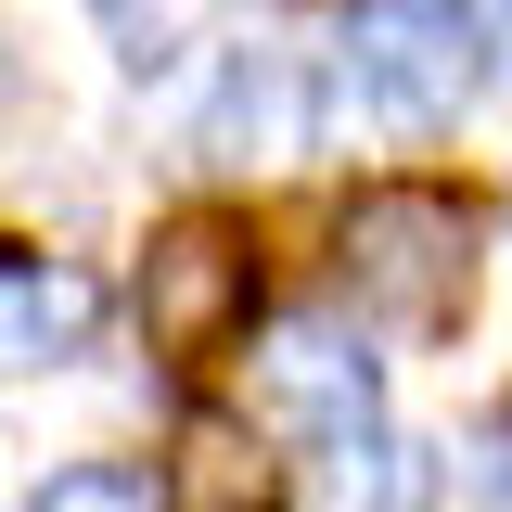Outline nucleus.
<instances>
[{"label":"nucleus","instance_id":"1","mask_svg":"<svg viewBox=\"0 0 512 512\" xmlns=\"http://www.w3.org/2000/svg\"><path fill=\"white\" fill-rule=\"evenodd\" d=\"M346 295L384 333H461L474 308V205L436 180H384L346 205Z\"/></svg>","mask_w":512,"mask_h":512},{"label":"nucleus","instance_id":"2","mask_svg":"<svg viewBox=\"0 0 512 512\" xmlns=\"http://www.w3.org/2000/svg\"><path fill=\"white\" fill-rule=\"evenodd\" d=\"M474 90V13L461 0H372L346 26V103L397 141H436Z\"/></svg>","mask_w":512,"mask_h":512},{"label":"nucleus","instance_id":"3","mask_svg":"<svg viewBox=\"0 0 512 512\" xmlns=\"http://www.w3.org/2000/svg\"><path fill=\"white\" fill-rule=\"evenodd\" d=\"M244 320H256V244L231 218H167L154 256H141V333L180 372H205V359L244 346Z\"/></svg>","mask_w":512,"mask_h":512},{"label":"nucleus","instance_id":"4","mask_svg":"<svg viewBox=\"0 0 512 512\" xmlns=\"http://www.w3.org/2000/svg\"><path fill=\"white\" fill-rule=\"evenodd\" d=\"M308 141H320V77H308V52L244 39V52L218 64V90H205V154L282 167V154H308Z\"/></svg>","mask_w":512,"mask_h":512},{"label":"nucleus","instance_id":"5","mask_svg":"<svg viewBox=\"0 0 512 512\" xmlns=\"http://www.w3.org/2000/svg\"><path fill=\"white\" fill-rule=\"evenodd\" d=\"M269 410H282V423H308L333 461L384 436V384H372V359H359L333 320H295V333H269Z\"/></svg>","mask_w":512,"mask_h":512},{"label":"nucleus","instance_id":"6","mask_svg":"<svg viewBox=\"0 0 512 512\" xmlns=\"http://www.w3.org/2000/svg\"><path fill=\"white\" fill-rule=\"evenodd\" d=\"M167 512H282L256 423H231V410H192L180 448H167Z\"/></svg>","mask_w":512,"mask_h":512},{"label":"nucleus","instance_id":"7","mask_svg":"<svg viewBox=\"0 0 512 512\" xmlns=\"http://www.w3.org/2000/svg\"><path fill=\"white\" fill-rule=\"evenodd\" d=\"M90 320H103V295H90L77 269H0V372H52V359H77Z\"/></svg>","mask_w":512,"mask_h":512},{"label":"nucleus","instance_id":"8","mask_svg":"<svg viewBox=\"0 0 512 512\" xmlns=\"http://www.w3.org/2000/svg\"><path fill=\"white\" fill-rule=\"evenodd\" d=\"M218 13H231V0H90V26H103V52H116L128 77H180Z\"/></svg>","mask_w":512,"mask_h":512},{"label":"nucleus","instance_id":"9","mask_svg":"<svg viewBox=\"0 0 512 512\" xmlns=\"http://www.w3.org/2000/svg\"><path fill=\"white\" fill-rule=\"evenodd\" d=\"M26 512H154V500H141V474H116V461H64V474L26 487Z\"/></svg>","mask_w":512,"mask_h":512},{"label":"nucleus","instance_id":"10","mask_svg":"<svg viewBox=\"0 0 512 512\" xmlns=\"http://www.w3.org/2000/svg\"><path fill=\"white\" fill-rule=\"evenodd\" d=\"M461 500H474V512H512V436H474V448H461Z\"/></svg>","mask_w":512,"mask_h":512},{"label":"nucleus","instance_id":"11","mask_svg":"<svg viewBox=\"0 0 512 512\" xmlns=\"http://www.w3.org/2000/svg\"><path fill=\"white\" fill-rule=\"evenodd\" d=\"M13 103H26V52L0 39V116H13Z\"/></svg>","mask_w":512,"mask_h":512},{"label":"nucleus","instance_id":"12","mask_svg":"<svg viewBox=\"0 0 512 512\" xmlns=\"http://www.w3.org/2000/svg\"><path fill=\"white\" fill-rule=\"evenodd\" d=\"M487 52H500V77H512V0H500V13H487Z\"/></svg>","mask_w":512,"mask_h":512}]
</instances>
